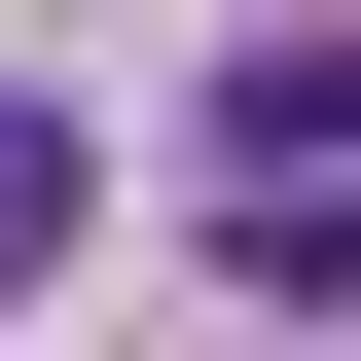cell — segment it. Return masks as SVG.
I'll list each match as a JSON object with an SVG mask.
<instances>
[{"instance_id":"cell-1","label":"cell","mask_w":361,"mask_h":361,"mask_svg":"<svg viewBox=\"0 0 361 361\" xmlns=\"http://www.w3.org/2000/svg\"><path fill=\"white\" fill-rule=\"evenodd\" d=\"M217 289H253V325H361V145H325V180H217Z\"/></svg>"},{"instance_id":"cell-2","label":"cell","mask_w":361,"mask_h":361,"mask_svg":"<svg viewBox=\"0 0 361 361\" xmlns=\"http://www.w3.org/2000/svg\"><path fill=\"white\" fill-rule=\"evenodd\" d=\"M325 145H361V37H253L217 73V180H325Z\"/></svg>"}]
</instances>
